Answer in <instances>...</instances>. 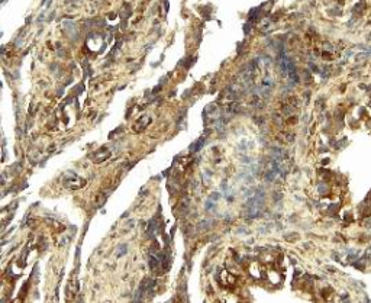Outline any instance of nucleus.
Wrapping results in <instances>:
<instances>
[{
  "instance_id": "4",
  "label": "nucleus",
  "mask_w": 371,
  "mask_h": 303,
  "mask_svg": "<svg viewBox=\"0 0 371 303\" xmlns=\"http://www.w3.org/2000/svg\"><path fill=\"white\" fill-rule=\"evenodd\" d=\"M149 265H151V268H157V265H158V260L154 255H151V258H149Z\"/></svg>"
},
{
  "instance_id": "3",
  "label": "nucleus",
  "mask_w": 371,
  "mask_h": 303,
  "mask_svg": "<svg viewBox=\"0 0 371 303\" xmlns=\"http://www.w3.org/2000/svg\"><path fill=\"white\" fill-rule=\"evenodd\" d=\"M151 122V117L148 116V115H145V116H142L141 117V122H138L136 125H135V129H138V126H141V129H144V128H147L148 126V123Z\"/></svg>"
},
{
  "instance_id": "1",
  "label": "nucleus",
  "mask_w": 371,
  "mask_h": 303,
  "mask_svg": "<svg viewBox=\"0 0 371 303\" xmlns=\"http://www.w3.org/2000/svg\"><path fill=\"white\" fill-rule=\"evenodd\" d=\"M262 203H264V197H262V194H255L249 202H248L247 205V209L249 210V215L251 216H255V215H258V212H259V209H261V206H262Z\"/></svg>"
},
{
  "instance_id": "2",
  "label": "nucleus",
  "mask_w": 371,
  "mask_h": 303,
  "mask_svg": "<svg viewBox=\"0 0 371 303\" xmlns=\"http://www.w3.org/2000/svg\"><path fill=\"white\" fill-rule=\"evenodd\" d=\"M64 184H65V187H67V189H80V187H84L86 180H84V179H80V177H77L76 174H73V173H71V174L65 179Z\"/></svg>"
}]
</instances>
